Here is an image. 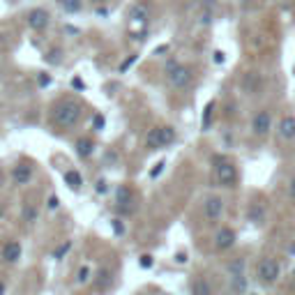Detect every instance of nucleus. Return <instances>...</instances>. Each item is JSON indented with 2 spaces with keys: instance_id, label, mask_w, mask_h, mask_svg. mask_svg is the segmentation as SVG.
Wrapping results in <instances>:
<instances>
[{
  "instance_id": "nucleus-8",
  "label": "nucleus",
  "mask_w": 295,
  "mask_h": 295,
  "mask_svg": "<svg viewBox=\"0 0 295 295\" xmlns=\"http://www.w3.org/2000/svg\"><path fill=\"white\" fill-rule=\"evenodd\" d=\"M235 240H238L235 230L228 228V226H221L215 233V249L217 251H228L230 247H235Z\"/></svg>"
},
{
  "instance_id": "nucleus-1",
  "label": "nucleus",
  "mask_w": 295,
  "mask_h": 295,
  "mask_svg": "<svg viewBox=\"0 0 295 295\" xmlns=\"http://www.w3.org/2000/svg\"><path fill=\"white\" fill-rule=\"evenodd\" d=\"M212 175H215L217 187L233 189L238 184V168H235V164L228 157H219V155L212 157Z\"/></svg>"
},
{
  "instance_id": "nucleus-20",
  "label": "nucleus",
  "mask_w": 295,
  "mask_h": 295,
  "mask_svg": "<svg viewBox=\"0 0 295 295\" xmlns=\"http://www.w3.org/2000/svg\"><path fill=\"white\" fill-rule=\"evenodd\" d=\"M192 295H210V286H207V281L203 279H196L192 284Z\"/></svg>"
},
{
  "instance_id": "nucleus-32",
  "label": "nucleus",
  "mask_w": 295,
  "mask_h": 295,
  "mask_svg": "<svg viewBox=\"0 0 295 295\" xmlns=\"http://www.w3.org/2000/svg\"><path fill=\"white\" fill-rule=\"evenodd\" d=\"M97 192H99V194H106V182H104V180H97Z\"/></svg>"
},
{
  "instance_id": "nucleus-19",
  "label": "nucleus",
  "mask_w": 295,
  "mask_h": 295,
  "mask_svg": "<svg viewBox=\"0 0 295 295\" xmlns=\"http://www.w3.org/2000/svg\"><path fill=\"white\" fill-rule=\"evenodd\" d=\"M69 249H72V240H65L62 244H58V247L53 249V258L55 261H62V258L69 254Z\"/></svg>"
},
{
  "instance_id": "nucleus-15",
  "label": "nucleus",
  "mask_w": 295,
  "mask_h": 295,
  "mask_svg": "<svg viewBox=\"0 0 295 295\" xmlns=\"http://www.w3.org/2000/svg\"><path fill=\"white\" fill-rule=\"evenodd\" d=\"M145 148L148 150H164V141H161V127H152L145 134Z\"/></svg>"
},
{
  "instance_id": "nucleus-37",
  "label": "nucleus",
  "mask_w": 295,
  "mask_h": 295,
  "mask_svg": "<svg viewBox=\"0 0 295 295\" xmlns=\"http://www.w3.org/2000/svg\"><path fill=\"white\" fill-rule=\"evenodd\" d=\"M7 293V286H5V281H0V295Z\"/></svg>"
},
{
  "instance_id": "nucleus-26",
  "label": "nucleus",
  "mask_w": 295,
  "mask_h": 295,
  "mask_svg": "<svg viewBox=\"0 0 295 295\" xmlns=\"http://www.w3.org/2000/svg\"><path fill=\"white\" fill-rule=\"evenodd\" d=\"M104 124H106V120H104V115H99L97 113L95 118H92V127L97 129V132H101V129H104Z\"/></svg>"
},
{
  "instance_id": "nucleus-11",
  "label": "nucleus",
  "mask_w": 295,
  "mask_h": 295,
  "mask_svg": "<svg viewBox=\"0 0 295 295\" xmlns=\"http://www.w3.org/2000/svg\"><path fill=\"white\" fill-rule=\"evenodd\" d=\"M32 166L30 164H26V161H21V164H16L12 168V182L14 184H18V187H23V184H28L32 180Z\"/></svg>"
},
{
  "instance_id": "nucleus-10",
  "label": "nucleus",
  "mask_w": 295,
  "mask_h": 295,
  "mask_svg": "<svg viewBox=\"0 0 295 295\" xmlns=\"http://www.w3.org/2000/svg\"><path fill=\"white\" fill-rule=\"evenodd\" d=\"M277 134L281 141H295V115H284L277 122Z\"/></svg>"
},
{
  "instance_id": "nucleus-23",
  "label": "nucleus",
  "mask_w": 295,
  "mask_h": 295,
  "mask_svg": "<svg viewBox=\"0 0 295 295\" xmlns=\"http://www.w3.org/2000/svg\"><path fill=\"white\" fill-rule=\"evenodd\" d=\"M23 219H26L28 224L37 221V207L35 205H26V207H23Z\"/></svg>"
},
{
  "instance_id": "nucleus-36",
  "label": "nucleus",
  "mask_w": 295,
  "mask_h": 295,
  "mask_svg": "<svg viewBox=\"0 0 295 295\" xmlns=\"http://www.w3.org/2000/svg\"><path fill=\"white\" fill-rule=\"evenodd\" d=\"M175 261H178V263H187V254H178V256H175Z\"/></svg>"
},
{
  "instance_id": "nucleus-13",
  "label": "nucleus",
  "mask_w": 295,
  "mask_h": 295,
  "mask_svg": "<svg viewBox=\"0 0 295 295\" xmlns=\"http://www.w3.org/2000/svg\"><path fill=\"white\" fill-rule=\"evenodd\" d=\"M21 254H23V249H21V242H16V240H9V242H5V247H3V261L5 263H18L21 261Z\"/></svg>"
},
{
  "instance_id": "nucleus-39",
  "label": "nucleus",
  "mask_w": 295,
  "mask_h": 295,
  "mask_svg": "<svg viewBox=\"0 0 295 295\" xmlns=\"http://www.w3.org/2000/svg\"><path fill=\"white\" fill-rule=\"evenodd\" d=\"M0 219H3V207H0Z\"/></svg>"
},
{
  "instance_id": "nucleus-24",
  "label": "nucleus",
  "mask_w": 295,
  "mask_h": 295,
  "mask_svg": "<svg viewBox=\"0 0 295 295\" xmlns=\"http://www.w3.org/2000/svg\"><path fill=\"white\" fill-rule=\"evenodd\" d=\"M138 265H141L143 270H150V267L155 265V258H152L150 254H143V256H138Z\"/></svg>"
},
{
  "instance_id": "nucleus-29",
  "label": "nucleus",
  "mask_w": 295,
  "mask_h": 295,
  "mask_svg": "<svg viewBox=\"0 0 295 295\" xmlns=\"http://www.w3.org/2000/svg\"><path fill=\"white\" fill-rule=\"evenodd\" d=\"M288 196L295 201V173L290 175V180H288Z\"/></svg>"
},
{
  "instance_id": "nucleus-17",
  "label": "nucleus",
  "mask_w": 295,
  "mask_h": 295,
  "mask_svg": "<svg viewBox=\"0 0 295 295\" xmlns=\"http://www.w3.org/2000/svg\"><path fill=\"white\" fill-rule=\"evenodd\" d=\"M65 184H67L69 189H74V192H78L81 184H83V175L78 173V171H74V168L65 171Z\"/></svg>"
},
{
  "instance_id": "nucleus-34",
  "label": "nucleus",
  "mask_w": 295,
  "mask_h": 295,
  "mask_svg": "<svg viewBox=\"0 0 295 295\" xmlns=\"http://www.w3.org/2000/svg\"><path fill=\"white\" fill-rule=\"evenodd\" d=\"M49 83H51V78L46 76V74H41V76H39V86H49Z\"/></svg>"
},
{
  "instance_id": "nucleus-14",
  "label": "nucleus",
  "mask_w": 295,
  "mask_h": 295,
  "mask_svg": "<svg viewBox=\"0 0 295 295\" xmlns=\"http://www.w3.org/2000/svg\"><path fill=\"white\" fill-rule=\"evenodd\" d=\"M148 16H150V7H148L145 3H134L132 7H129V18H132L134 23H145Z\"/></svg>"
},
{
  "instance_id": "nucleus-27",
  "label": "nucleus",
  "mask_w": 295,
  "mask_h": 295,
  "mask_svg": "<svg viewBox=\"0 0 295 295\" xmlns=\"http://www.w3.org/2000/svg\"><path fill=\"white\" fill-rule=\"evenodd\" d=\"M136 60H138V55H129V58H127V60H124V62H122V65H120V72H127V69H129V67H132V65H134V62H136Z\"/></svg>"
},
{
  "instance_id": "nucleus-31",
  "label": "nucleus",
  "mask_w": 295,
  "mask_h": 295,
  "mask_svg": "<svg viewBox=\"0 0 295 295\" xmlns=\"http://www.w3.org/2000/svg\"><path fill=\"white\" fill-rule=\"evenodd\" d=\"M164 166H166V161H159V164H157V166H155V168H152V173H150V175H152V178H157V175H159V173H161V168H164Z\"/></svg>"
},
{
  "instance_id": "nucleus-7",
  "label": "nucleus",
  "mask_w": 295,
  "mask_h": 295,
  "mask_svg": "<svg viewBox=\"0 0 295 295\" xmlns=\"http://www.w3.org/2000/svg\"><path fill=\"white\" fill-rule=\"evenodd\" d=\"M272 129V115L267 113V111H258V113H254L251 118V134L258 138L267 136Z\"/></svg>"
},
{
  "instance_id": "nucleus-18",
  "label": "nucleus",
  "mask_w": 295,
  "mask_h": 295,
  "mask_svg": "<svg viewBox=\"0 0 295 295\" xmlns=\"http://www.w3.org/2000/svg\"><path fill=\"white\" fill-rule=\"evenodd\" d=\"M92 152H95V143H92L90 138H78L76 141V155L83 157V159H88Z\"/></svg>"
},
{
  "instance_id": "nucleus-16",
  "label": "nucleus",
  "mask_w": 295,
  "mask_h": 295,
  "mask_svg": "<svg viewBox=\"0 0 295 295\" xmlns=\"http://www.w3.org/2000/svg\"><path fill=\"white\" fill-rule=\"evenodd\" d=\"M111 281H113V277H111V270H106V267H101V270L92 277V284H95L97 290H106L111 286Z\"/></svg>"
},
{
  "instance_id": "nucleus-25",
  "label": "nucleus",
  "mask_w": 295,
  "mask_h": 295,
  "mask_svg": "<svg viewBox=\"0 0 295 295\" xmlns=\"http://www.w3.org/2000/svg\"><path fill=\"white\" fill-rule=\"evenodd\" d=\"M212 111H215V101H210V104H207L205 118H203V127H210V122H212Z\"/></svg>"
},
{
  "instance_id": "nucleus-12",
  "label": "nucleus",
  "mask_w": 295,
  "mask_h": 295,
  "mask_svg": "<svg viewBox=\"0 0 295 295\" xmlns=\"http://www.w3.org/2000/svg\"><path fill=\"white\" fill-rule=\"evenodd\" d=\"M49 12L46 9H30L28 12V26L32 28V30H44L46 26H49Z\"/></svg>"
},
{
  "instance_id": "nucleus-2",
  "label": "nucleus",
  "mask_w": 295,
  "mask_h": 295,
  "mask_svg": "<svg viewBox=\"0 0 295 295\" xmlns=\"http://www.w3.org/2000/svg\"><path fill=\"white\" fill-rule=\"evenodd\" d=\"M81 113H83V109L78 101L65 99V101H60V104L53 106V122L62 129H69L81 120Z\"/></svg>"
},
{
  "instance_id": "nucleus-9",
  "label": "nucleus",
  "mask_w": 295,
  "mask_h": 295,
  "mask_svg": "<svg viewBox=\"0 0 295 295\" xmlns=\"http://www.w3.org/2000/svg\"><path fill=\"white\" fill-rule=\"evenodd\" d=\"M228 272H230V281H233V290H235V293H244V288H247V279H244V263L242 261L230 263Z\"/></svg>"
},
{
  "instance_id": "nucleus-3",
  "label": "nucleus",
  "mask_w": 295,
  "mask_h": 295,
  "mask_svg": "<svg viewBox=\"0 0 295 295\" xmlns=\"http://www.w3.org/2000/svg\"><path fill=\"white\" fill-rule=\"evenodd\" d=\"M164 72H166V81H168V86L175 88V90H187V88L192 86V81H194L192 69L184 67V65H180L178 60H173V58L166 62Z\"/></svg>"
},
{
  "instance_id": "nucleus-35",
  "label": "nucleus",
  "mask_w": 295,
  "mask_h": 295,
  "mask_svg": "<svg viewBox=\"0 0 295 295\" xmlns=\"http://www.w3.org/2000/svg\"><path fill=\"white\" fill-rule=\"evenodd\" d=\"M215 62H224V53H221V51L215 53Z\"/></svg>"
},
{
  "instance_id": "nucleus-4",
  "label": "nucleus",
  "mask_w": 295,
  "mask_h": 295,
  "mask_svg": "<svg viewBox=\"0 0 295 295\" xmlns=\"http://www.w3.org/2000/svg\"><path fill=\"white\" fill-rule=\"evenodd\" d=\"M256 279L263 286H275L281 279V263L272 256H263L256 263Z\"/></svg>"
},
{
  "instance_id": "nucleus-38",
  "label": "nucleus",
  "mask_w": 295,
  "mask_h": 295,
  "mask_svg": "<svg viewBox=\"0 0 295 295\" xmlns=\"http://www.w3.org/2000/svg\"><path fill=\"white\" fill-rule=\"evenodd\" d=\"M3 180H5V178H3V171H0V184H3Z\"/></svg>"
},
{
  "instance_id": "nucleus-21",
  "label": "nucleus",
  "mask_w": 295,
  "mask_h": 295,
  "mask_svg": "<svg viewBox=\"0 0 295 295\" xmlns=\"http://www.w3.org/2000/svg\"><path fill=\"white\" fill-rule=\"evenodd\" d=\"M60 5H62V9H65V12H69V14L81 12V7H83L81 0H60Z\"/></svg>"
},
{
  "instance_id": "nucleus-28",
  "label": "nucleus",
  "mask_w": 295,
  "mask_h": 295,
  "mask_svg": "<svg viewBox=\"0 0 295 295\" xmlns=\"http://www.w3.org/2000/svg\"><path fill=\"white\" fill-rule=\"evenodd\" d=\"M46 205H49V210H58V205H60V198L55 196V194H51V196H49V203H46Z\"/></svg>"
},
{
  "instance_id": "nucleus-22",
  "label": "nucleus",
  "mask_w": 295,
  "mask_h": 295,
  "mask_svg": "<svg viewBox=\"0 0 295 295\" xmlns=\"http://www.w3.org/2000/svg\"><path fill=\"white\" fill-rule=\"evenodd\" d=\"M92 279V270L88 265H81L76 272V284H88V281Z\"/></svg>"
},
{
  "instance_id": "nucleus-30",
  "label": "nucleus",
  "mask_w": 295,
  "mask_h": 295,
  "mask_svg": "<svg viewBox=\"0 0 295 295\" xmlns=\"http://www.w3.org/2000/svg\"><path fill=\"white\" fill-rule=\"evenodd\" d=\"M46 60H49V62H60V51L53 49L49 55H46Z\"/></svg>"
},
{
  "instance_id": "nucleus-6",
  "label": "nucleus",
  "mask_w": 295,
  "mask_h": 295,
  "mask_svg": "<svg viewBox=\"0 0 295 295\" xmlns=\"http://www.w3.org/2000/svg\"><path fill=\"white\" fill-rule=\"evenodd\" d=\"M115 207H118V212H122V215H132L134 210H136V198H134V192L129 187H118V192H115Z\"/></svg>"
},
{
  "instance_id": "nucleus-5",
  "label": "nucleus",
  "mask_w": 295,
  "mask_h": 295,
  "mask_svg": "<svg viewBox=\"0 0 295 295\" xmlns=\"http://www.w3.org/2000/svg\"><path fill=\"white\" fill-rule=\"evenodd\" d=\"M201 212H203V219H205L207 224H219V221L224 219V215H226V201L221 196L210 194V196L203 198Z\"/></svg>"
},
{
  "instance_id": "nucleus-33",
  "label": "nucleus",
  "mask_w": 295,
  "mask_h": 295,
  "mask_svg": "<svg viewBox=\"0 0 295 295\" xmlns=\"http://www.w3.org/2000/svg\"><path fill=\"white\" fill-rule=\"evenodd\" d=\"M113 230H115V233H122V230H124V226L120 224V219H113Z\"/></svg>"
}]
</instances>
